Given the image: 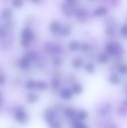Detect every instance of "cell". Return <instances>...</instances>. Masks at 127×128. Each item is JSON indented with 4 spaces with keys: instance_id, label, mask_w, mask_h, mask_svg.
<instances>
[{
    "instance_id": "1",
    "label": "cell",
    "mask_w": 127,
    "mask_h": 128,
    "mask_svg": "<svg viewBox=\"0 0 127 128\" xmlns=\"http://www.w3.org/2000/svg\"><path fill=\"white\" fill-rule=\"evenodd\" d=\"M15 118L21 124H26L28 121V116L24 110H17L15 113Z\"/></svg>"
},
{
    "instance_id": "2",
    "label": "cell",
    "mask_w": 127,
    "mask_h": 128,
    "mask_svg": "<svg viewBox=\"0 0 127 128\" xmlns=\"http://www.w3.org/2000/svg\"><path fill=\"white\" fill-rule=\"evenodd\" d=\"M34 37V33L30 28H26L22 30V34H21L22 40H26L30 42L33 40Z\"/></svg>"
},
{
    "instance_id": "3",
    "label": "cell",
    "mask_w": 127,
    "mask_h": 128,
    "mask_svg": "<svg viewBox=\"0 0 127 128\" xmlns=\"http://www.w3.org/2000/svg\"><path fill=\"white\" fill-rule=\"evenodd\" d=\"M44 118L49 124L55 121V112L52 109H48L44 112Z\"/></svg>"
},
{
    "instance_id": "4",
    "label": "cell",
    "mask_w": 127,
    "mask_h": 128,
    "mask_svg": "<svg viewBox=\"0 0 127 128\" xmlns=\"http://www.w3.org/2000/svg\"><path fill=\"white\" fill-rule=\"evenodd\" d=\"M109 56L108 54L105 52H102V53L99 54L97 57V61L99 62L101 64H107L109 62Z\"/></svg>"
},
{
    "instance_id": "5",
    "label": "cell",
    "mask_w": 127,
    "mask_h": 128,
    "mask_svg": "<svg viewBox=\"0 0 127 128\" xmlns=\"http://www.w3.org/2000/svg\"><path fill=\"white\" fill-rule=\"evenodd\" d=\"M73 94L72 90L69 89H65L61 91V97L64 100H69L72 98Z\"/></svg>"
},
{
    "instance_id": "6",
    "label": "cell",
    "mask_w": 127,
    "mask_h": 128,
    "mask_svg": "<svg viewBox=\"0 0 127 128\" xmlns=\"http://www.w3.org/2000/svg\"><path fill=\"white\" fill-rule=\"evenodd\" d=\"M50 30L53 34H59L61 32V28L59 22L57 21H53L50 25Z\"/></svg>"
},
{
    "instance_id": "7",
    "label": "cell",
    "mask_w": 127,
    "mask_h": 128,
    "mask_svg": "<svg viewBox=\"0 0 127 128\" xmlns=\"http://www.w3.org/2000/svg\"><path fill=\"white\" fill-rule=\"evenodd\" d=\"M107 12H108V10L105 7H100L93 11V14L96 17H100L107 14Z\"/></svg>"
},
{
    "instance_id": "8",
    "label": "cell",
    "mask_w": 127,
    "mask_h": 128,
    "mask_svg": "<svg viewBox=\"0 0 127 128\" xmlns=\"http://www.w3.org/2000/svg\"><path fill=\"white\" fill-rule=\"evenodd\" d=\"M30 63H31V61L30 60L27 58L26 56H24L21 59V60L19 61V66L22 69H26L27 68L29 67Z\"/></svg>"
},
{
    "instance_id": "9",
    "label": "cell",
    "mask_w": 127,
    "mask_h": 128,
    "mask_svg": "<svg viewBox=\"0 0 127 128\" xmlns=\"http://www.w3.org/2000/svg\"><path fill=\"white\" fill-rule=\"evenodd\" d=\"M108 81L112 84L113 85H118L120 83V79L119 76L116 74H113L110 75L108 78Z\"/></svg>"
},
{
    "instance_id": "10",
    "label": "cell",
    "mask_w": 127,
    "mask_h": 128,
    "mask_svg": "<svg viewBox=\"0 0 127 128\" xmlns=\"http://www.w3.org/2000/svg\"><path fill=\"white\" fill-rule=\"evenodd\" d=\"M83 65V60L80 58H75L72 61V66L73 68L78 69Z\"/></svg>"
},
{
    "instance_id": "11",
    "label": "cell",
    "mask_w": 127,
    "mask_h": 128,
    "mask_svg": "<svg viewBox=\"0 0 127 128\" xmlns=\"http://www.w3.org/2000/svg\"><path fill=\"white\" fill-rule=\"evenodd\" d=\"M39 100V97L37 94L34 93H29L27 95V101L31 104L36 103Z\"/></svg>"
},
{
    "instance_id": "12",
    "label": "cell",
    "mask_w": 127,
    "mask_h": 128,
    "mask_svg": "<svg viewBox=\"0 0 127 128\" xmlns=\"http://www.w3.org/2000/svg\"><path fill=\"white\" fill-rule=\"evenodd\" d=\"M36 88L39 90L41 91H44L48 88V85L46 82L43 81H39L36 82Z\"/></svg>"
},
{
    "instance_id": "13",
    "label": "cell",
    "mask_w": 127,
    "mask_h": 128,
    "mask_svg": "<svg viewBox=\"0 0 127 128\" xmlns=\"http://www.w3.org/2000/svg\"><path fill=\"white\" fill-rule=\"evenodd\" d=\"M82 90H83V88H82V85L79 83L75 84L72 86V91L75 94H80V93H82Z\"/></svg>"
},
{
    "instance_id": "14",
    "label": "cell",
    "mask_w": 127,
    "mask_h": 128,
    "mask_svg": "<svg viewBox=\"0 0 127 128\" xmlns=\"http://www.w3.org/2000/svg\"><path fill=\"white\" fill-rule=\"evenodd\" d=\"M80 47V44L79 42L77 41H73L71 42H70L68 45V49L72 51H77Z\"/></svg>"
},
{
    "instance_id": "15",
    "label": "cell",
    "mask_w": 127,
    "mask_h": 128,
    "mask_svg": "<svg viewBox=\"0 0 127 128\" xmlns=\"http://www.w3.org/2000/svg\"><path fill=\"white\" fill-rule=\"evenodd\" d=\"M77 117L79 120L82 121V120H85V119L87 118L88 117V113L86 111L83 110H80L77 112Z\"/></svg>"
},
{
    "instance_id": "16",
    "label": "cell",
    "mask_w": 127,
    "mask_h": 128,
    "mask_svg": "<svg viewBox=\"0 0 127 128\" xmlns=\"http://www.w3.org/2000/svg\"><path fill=\"white\" fill-rule=\"evenodd\" d=\"M85 70L89 74H92L95 71V66L92 62H88L85 66Z\"/></svg>"
},
{
    "instance_id": "17",
    "label": "cell",
    "mask_w": 127,
    "mask_h": 128,
    "mask_svg": "<svg viewBox=\"0 0 127 128\" xmlns=\"http://www.w3.org/2000/svg\"><path fill=\"white\" fill-rule=\"evenodd\" d=\"M36 82L35 81H34L33 80H28L26 83V88L29 90H33L34 88H36Z\"/></svg>"
},
{
    "instance_id": "18",
    "label": "cell",
    "mask_w": 127,
    "mask_h": 128,
    "mask_svg": "<svg viewBox=\"0 0 127 128\" xmlns=\"http://www.w3.org/2000/svg\"><path fill=\"white\" fill-rule=\"evenodd\" d=\"M12 6L15 8H20L24 4V0H12Z\"/></svg>"
},
{
    "instance_id": "19",
    "label": "cell",
    "mask_w": 127,
    "mask_h": 128,
    "mask_svg": "<svg viewBox=\"0 0 127 128\" xmlns=\"http://www.w3.org/2000/svg\"><path fill=\"white\" fill-rule=\"evenodd\" d=\"M11 14H12V11L10 9L8 8H5L4 10H2V12H1V16L4 18H9L10 16H11Z\"/></svg>"
},
{
    "instance_id": "20",
    "label": "cell",
    "mask_w": 127,
    "mask_h": 128,
    "mask_svg": "<svg viewBox=\"0 0 127 128\" xmlns=\"http://www.w3.org/2000/svg\"><path fill=\"white\" fill-rule=\"evenodd\" d=\"M118 71L122 74H127V64H121L118 67Z\"/></svg>"
},
{
    "instance_id": "21",
    "label": "cell",
    "mask_w": 127,
    "mask_h": 128,
    "mask_svg": "<svg viewBox=\"0 0 127 128\" xmlns=\"http://www.w3.org/2000/svg\"><path fill=\"white\" fill-rule=\"evenodd\" d=\"M65 116L67 118L70 119H72L73 118H74L75 115V111L72 108H67L65 110Z\"/></svg>"
},
{
    "instance_id": "22",
    "label": "cell",
    "mask_w": 127,
    "mask_h": 128,
    "mask_svg": "<svg viewBox=\"0 0 127 128\" xmlns=\"http://www.w3.org/2000/svg\"><path fill=\"white\" fill-rule=\"evenodd\" d=\"M70 32H71L70 29L68 26H65V27H64L63 28L61 29L60 33H61V34H62L63 36L67 37V36H69Z\"/></svg>"
},
{
    "instance_id": "23",
    "label": "cell",
    "mask_w": 127,
    "mask_h": 128,
    "mask_svg": "<svg viewBox=\"0 0 127 128\" xmlns=\"http://www.w3.org/2000/svg\"><path fill=\"white\" fill-rule=\"evenodd\" d=\"M73 128H88L87 125L79 121H75L73 123Z\"/></svg>"
},
{
    "instance_id": "24",
    "label": "cell",
    "mask_w": 127,
    "mask_h": 128,
    "mask_svg": "<svg viewBox=\"0 0 127 128\" xmlns=\"http://www.w3.org/2000/svg\"><path fill=\"white\" fill-rule=\"evenodd\" d=\"M51 85L52 88H58L60 86V81L57 78L52 79L51 81Z\"/></svg>"
},
{
    "instance_id": "25",
    "label": "cell",
    "mask_w": 127,
    "mask_h": 128,
    "mask_svg": "<svg viewBox=\"0 0 127 128\" xmlns=\"http://www.w3.org/2000/svg\"><path fill=\"white\" fill-rule=\"evenodd\" d=\"M26 57L30 60V61H33L34 60H36V54L34 51H29V52H27L26 54Z\"/></svg>"
},
{
    "instance_id": "26",
    "label": "cell",
    "mask_w": 127,
    "mask_h": 128,
    "mask_svg": "<svg viewBox=\"0 0 127 128\" xmlns=\"http://www.w3.org/2000/svg\"><path fill=\"white\" fill-rule=\"evenodd\" d=\"M80 48L81 49L82 51H88L90 50V45L89 44L87 43V42H83L82 44H80Z\"/></svg>"
},
{
    "instance_id": "27",
    "label": "cell",
    "mask_w": 127,
    "mask_h": 128,
    "mask_svg": "<svg viewBox=\"0 0 127 128\" xmlns=\"http://www.w3.org/2000/svg\"><path fill=\"white\" fill-rule=\"evenodd\" d=\"M120 34L123 37L127 38V24L124 25L120 28Z\"/></svg>"
},
{
    "instance_id": "28",
    "label": "cell",
    "mask_w": 127,
    "mask_h": 128,
    "mask_svg": "<svg viewBox=\"0 0 127 128\" xmlns=\"http://www.w3.org/2000/svg\"><path fill=\"white\" fill-rule=\"evenodd\" d=\"M50 128H62L61 124L57 121H54L49 124Z\"/></svg>"
},
{
    "instance_id": "29",
    "label": "cell",
    "mask_w": 127,
    "mask_h": 128,
    "mask_svg": "<svg viewBox=\"0 0 127 128\" xmlns=\"http://www.w3.org/2000/svg\"><path fill=\"white\" fill-rule=\"evenodd\" d=\"M62 60H61V58L59 57L56 58L54 60V61H53L54 64L56 66H57V67L61 66V65L62 64Z\"/></svg>"
},
{
    "instance_id": "30",
    "label": "cell",
    "mask_w": 127,
    "mask_h": 128,
    "mask_svg": "<svg viewBox=\"0 0 127 128\" xmlns=\"http://www.w3.org/2000/svg\"><path fill=\"white\" fill-rule=\"evenodd\" d=\"M85 11L84 10H78L76 12V16H77L78 18H81L82 16H83L85 15Z\"/></svg>"
},
{
    "instance_id": "31",
    "label": "cell",
    "mask_w": 127,
    "mask_h": 128,
    "mask_svg": "<svg viewBox=\"0 0 127 128\" xmlns=\"http://www.w3.org/2000/svg\"><path fill=\"white\" fill-rule=\"evenodd\" d=\"M118 113H119V114L123 116V115H125L127 113V110H126L125 108H120L119 110H118Z\"/></svg>"
},
{
    "instance_id": "32",
    "label": "cell",
    "mask_w": 127,
    "mask_h": 128,
    "mask_svg": "<svg viewBox=\"0 0 127 128\" xmlns=\"http://www.w3.org/2000/svg\"><path fill=\"white\" fill-rule=\"evenodd\" d=\"M65 1L69 6H73L77 2V0H65Z\"/></svg>"
},
{
    "instance_id": "33",
    "label": "cell",
    "mask_w": 127,
    "mask_h": 128,
    "mask_svg": "<svg viewBox=\"0 0 127 128\" xmlns=\"http://www.w3.org/2000/svg\"><path fill=\"white\" fill-rule=\"evenodd\" d=\"M5 78L3 75L0 74V84H2L5 82Z\"/></svg>"
},
{
    "instance_id": "34",
    "label": "cell",
    "mask_w": 127,
    "mask_h": 128,
    "mask_svg": "<svg viewBox=\"0 0 127 128\" xmlns=\"http://www.w3.org/2000/svg\"><path fill=\"white\" fill-rule=\"evenodd\" d=\"M31 1H32V2H34V3L37 4V3H38V2H39L41 0H31Z\"/></svg>"
},
{
    "instance_id": "35",
    "label": "cell",
    "mask_w": 127,
    "mask_h": 128,
    "mask_svg": "<svg viewBox=\"0 0 127 128\" xmlns=\"http://www.w3.org/2000/svg\"><path fill=\"white\" fill-rule=\"evenodd\" d=\"M123 104H124L125 106L127 108V100H126V101H125L124 102H123Z\"/></svg>"
},
{
    "instance_id": "36",
    "label": "cell",
    "mask_w": 127,
    "mask_h": 128,
    "mask_svg": "<svg viewBox=\"0 0 127 128\" xmlns=\"http://www.w3.org/2000/svg\"><path fill=\"white\" fill-rule=\"evenodd\" d=\"M111 128H117V126H115V125H113V126H112V127H111Z\"/></svg>"
}]
</instances>
